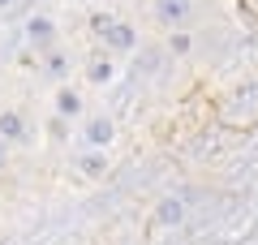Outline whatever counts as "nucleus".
I'll list each match as a JSON object with an SVG mask.
<instances>
[{
	"instance_id": "obj_1",
	"label": "nucleus",
	"mask_w": 258,
	"mask_h": 245,
	"mask_svg": "<svg viewBox=\"0 0 258 245\" xmlns=\"http://www.w3.org/2000/svg\"><path fill=\"white\" fill-rule=\"evenodd\" d=\"M0 5H9V0H0Z\"/></svg>"
}]
</instances>
